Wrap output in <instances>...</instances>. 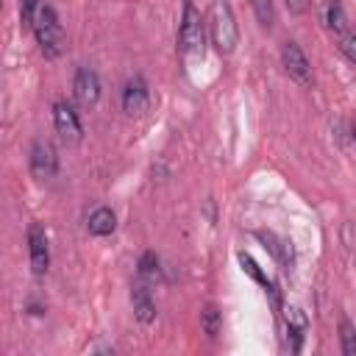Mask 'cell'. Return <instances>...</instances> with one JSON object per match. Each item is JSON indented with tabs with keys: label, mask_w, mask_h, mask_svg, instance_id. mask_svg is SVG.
Returning a JSON list of instances; mask_svg holds the SVG:
<instances>
[{
	"label": "cell",
	"mask_w": 356,
	"mask_h": 356,
	"mask_svg": "<svg viewBox=\"0 0 356 356\" xmlns=\"http://www.w3.org/2000/svg\"><path fill=\"white\" fill-rule=\"evenodd\" d=\"M159 275H161V261H159V256H156L153 250H145V253L139 256V278L156 281Z\"/></svg>",
	"instance_id": "2e32d148"
},
{
	"label": "cell",
	"mask_w": 356,
	"mask_h": 356,
	"mask_svg": "<svg viewBox=\"0 0 356 356\" xmlns=\"http://www.w3.org/2000/svg\"><path fill=\"white\" fill-rule=\"evenodd\" d=\"M284 3H286L289 14H303V11H309V6H312V0H284Z\"/></svg>",
	"instance_id": "7402d4cb"
},
{
	"label": "cell",
	"mask_w": 356,
	"mask_h": 356,
	"mask_svg": "<svg viewBox=\"0 0 356 356\" xmlns=\"http://www.w3.org/2000/svg\"><path fill=\"white\" fill-rule=\"evenodd\" d=\"M284 323H286L289 350H292V353H298V350L303 348V337H306L309 320H306V314H303L298 306H286V309H284Z\"/></svg>",
	"instance_id": "30bf717a"
},
{
	"label": "cell",
	"mask_w": 356,
	"mask_h": 356,
	"mask_svg": "<svg viewBox=\"0 0 356 356\" xmlns=\"http://www.w3.org/2000/svg\"><path fill=\"white\" fill-rule=\"evenodd\" d=\"M281 64H284L286 75L295 83H300V86L312 83V64H309V56L300 50L298 42H284L281 44Z\"/></svg>",
	"instance_id": "5b68a950"
},
{
	"label": "cell",
	"mask_w": 356,
	"mask_h": 356,
	"mask_svg": "<svg viewBox=\"0 0 356 356\" xmlns=\"http://www.w3.org/2000/svg\"><path fill=\"white\" fill-rule=\"evenodd\" d=\"M342 53H345V58L350 61V64H356V33H345L342 36Z\"/></svg>",
	"instance_id": "44dd1931"
},
{
	"label": "cell",
	"mask_w": 356,
	"mask_h": 356,
	"mask_svg": "<svg viewBox=\"0 0 356 356\" xmlns=\"http://www.w3.org/2000/svg\"><path fill=\"white\" fill-rule=\"evenodd\" d=\"M206 31L220 56H231L236 50L239 28H236V17H234V8L228 0H211L209 14H206Z\"/></svg>",
	"instance_id": "6da1fadb"
},
{
	"label": "cell",
	"mask_w": 356,
	"mask_h": 356,
	"mask_svg": "<svg viewBox=\"0 0 356 356\" xmlns=\"http://www.w3.org/2000/svg\"><path fill=\"white\" fill-rule=\"evenodd\" d=\"M86 228H89L92 236H108V234H114V228H117V214H114L108 206H97V209L89 214Z\"/></svg>",
	"instance_id": "7c38bea8"
},
{
	"label": "cell",
	"mask_w": 356,
	"mask_h": 356,
	"mask_svg": "<svg viewBox=\"0 0 356 356\" xmlns=\"http://www.w3.org/2000/svg\"><path fill=\"white\" fill-rule=\"evenodd\" d=\"M120 103H122V111H125L128 117H139V114H145L147 106H150V89H147V81H145L142 75L128 78L125 86H122V97H120Z\"/></svg>",
	"instance_id": "ba28073f"
},
{
	"label": "cell",
	"mask_w": 356,
	"mask_h": 356,
	"mask_svg": "<svg viewBox=\"0 0 356 356\" xmlns=\"http://www.w3.org/2000/svg\"><path fill=\"white\" fill-rule=\"evenodd\" d=\"M239 264H242V270H245V273H248L253 281H259L261 286H267V284H270V278H267V275L259 270V264H256V261H253L248 253H239Z\"/></svg>",
	"instance_id": "d6986e66"
},
{
	"label": "cell",
	"mask_w": 356,
	"mask_h": 356,
	"mask_svg": "<svg viewBox=\"0 0 356 356\" xmlns=\"http://www.w3.org/2000/svg\"><path fill=\"white\" fill-rule=\"evenodd\" d=\"M39 6H42V0H19V19H22V25L31 28V22H33Z\"/></svg>",
	"instance_id": "ffe728a7"
},
{
	"label": "cell",
	"mask_w": 356,
	"mask_h": 356,
	"mask_svg": "<svg viewBox=\"0 0 356 356\" xmlns=\"http://www.w3.org/2000/svg\"><path fill=\"white\" fill-rule=\"evenodd\" d=\"M53 125H56V134L61 136V142H67V145H78L83 139L81 117L72 108V103H67V100L53 103Z\"/></svg>",
	"instance_id": "277c9868"
},
{
	"label": "cell",
	"mask_w": 356,
	"mask_h": 356,
	"mask_svg": "<svg viewBox=\"0 0 356 356\" xmlns=\"http://www.w3.org/2000/svg\"><path fill=\"white\" fill-rule=\"evenodd\" d=\"M256 236L264 242V248H267V250H270L281 264H286V267L292 264V248H289V242H286V239H278V236H275V234H270V231H259Z\"/></svg>",
	"instance_id": "5bb4252c"
},
{
	"label": "cell",
	"mask_w": 356,
	"mask_h": 356,
	"mask_svg": "<svg viewBox=\"0 0 356 356\" xmlns=\"http://www.w3.org/2000/svg\"><path fill=\"white\" fill-rule=\"evenodd\" d=\"M72 97L78 106L89 108L100 100V78L92 67H78L75 70V78H72Z\"/></svg>",
	"instance_id": "9c48e42d"
},
{
	"label": "cell",
	"mask_w": 356,
	"mask_h": 356,
	"mask_svg": "<svg viewBox=\"0 0 356 356\" xmlns=\"http://www.w3.org/2000/svg\"><path fill=\"white\" fill-rule=\"evenodd\" d=\"M31 31H33L36 44H39V50H42L44 58L53 61V58H58V56L64 53V47H67V33H64V28H61L58 14H56L53 6L42 3V6L36 8V17H33V22H31Z\"/></svg>",
	"instance_id": "7a4b0ae2"
},
{
	"label": "cell",
	"mask_w": 356,
	"mask_h": 356,
	"mask_svg": "<svg viewBox=\"0 0 356 356\" xmlns=\"http://www.w3.org/2000/svg\"><path fill=\"white\" fill-rule=\"evenodd\" d=\"M131 306H134V317L142 325H150L156 320V303H153L150 289L145 284H134V289H131Z\"/></svg>",
	"instance_id": "8fae6325"
},
{
	"label": "cell",
	"mask_w": 356,
	"mask_h": 356,
	"mask_svg": "<svg viewBox=\"0 0 356 356\" xmlns=\"http://www.w3.org/2000/svg\"><path fill=\"white\" fill-rule=\"evenodd\" d=\"M250 6H253V14H256L259 25L261 28H273V22H275V6H273V0H250Z\"/></svg>",
	"instance_id": "ac0fdd59"
},
{
	"label": "cell",
	"mask_w": 356,
	"mask_h": 356,
	"mask_svg": "<svg viewBox=\"0 0 356 356\" xmlns=\"http://www.w3.org/2000/svg\"><path fill=\"white\" fill-rule=\"evenodd\" d=\"M28 259H31L33 275L47 273V267H50V242H47V231H44L42 222L28 225Z\"/></svg>",
	"instance_id": "52a82bcc"
},
{
	"label": "cell",
	"mask_w": 356,
	"mask_h": 356,
	"mask_svg": "<svg viewBox=\"0 0 356 356\" xmlns=\"http://www.w3.org/2000/svg\"><path fill=\"white\" fill-rule=\"evenodd\" d=\"M200 328H203V334H206L209 339H214V337L220 334V328H222V314H220V309H217L214 303L203 306V312H200Z\"/></svg>",
	"instance_id": "9a60e30c"
},
{
	"label": "cell",
	"mask_w": 356,
	"mask_h": 356,
	"mask_svg": "<svg viewBox=\"0 0 356 356\" xmlns=\"http://www.w3.org/2000/svg\"><path fill=\"white\" fill-rule=\"evenodd\" d=\"M339 348L345 356H356V328L348 317L339 320Z\"/></svg>",
	"instance_id": "e0dca14e"
},
{
	"label": "cell",
	"mask_w": 356,
	"mask_h": 356,
	"mask_svg": "<svg viewBox=\"0 0 356 356\" xmlns=\"http://www.w3.org/2000/svg\"><path fill=\"white\" fill-rule=\"evenodd\" d=\"M323 22L337 36L348 33V17H345V8H342V0H323Z\"/></svg>",
	"instance_id": "4fadbf2b"
},
{
	"label": "cell",
	"mask_w": 356,
	"mask_h": 356,
	"mask_svg": "<svg viewBox=\"0 0 356 356\" xmlns=\"http://www.w3.org/2000/svg\"><path fill=\"white\" fill-rule=\"evenodd\" d=\"M206 19L200 11L192 6V0H184V14H181V28H178V50L186 61H203L206 50Z\"/></svg>",
	"instance_id": "3957f363"
},
{
	"label": "cell",
	"mask_w": 356,
	"mask_h": 356,
	"mask_svg": "<svg viewBox=\"0 0 356 356\" xmlns=\"http://www.w3.org/2000/svg\"><path fill=\"white\" fill-rule=\"evenodd\" d=\"M350 136H353V142H356V122L350 125Z\"/></svg>",
	"instance_id": "603a6c76"
},
{
	"label": "cell",
	"mask_w": 356,
	"mask_h": 356,
	"mask_svg": "<svg viewBox=\"0 0 356 356\" xmlns=\"http://www.w3.org/2000/svg\"><path fill=\"white\" fill-rule=\"evenodd\" d=\"M28 164H31V172L36 181H50L56 178L58 172V156H56V147L44 139H36L31 145V156H28Z\"/></svg>",
	"instance_id": "8992f818"
}]
</instances>
